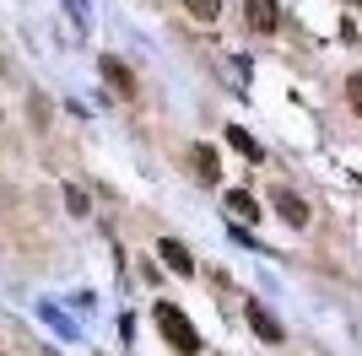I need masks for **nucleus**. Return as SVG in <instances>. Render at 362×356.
<instances>
[{
    "label": "nucleus",
    "mask_w": 362,
    "mask_h": 356,
    "mask_svg": "<svg viewBox=\"0 0 362 356\" xmlns=\"http://www.w3.org/2000/svg\"><path fill=\"white\" fill-rule=\"evenodd\" d=\"M157 329H163V340L173 345L179 356H200V335H195V324L184 319V308H173V302H157Z\"/></svg>",
    "instance_id": "obj_1"
},
{
    "label": "nucleus",
    "mask_w": 362,
    "mask_h": 356,
    "mask_svg": "<svg viewBox=\"0 0 362 356\" xmlns=\"http://www.w3.org/2000/svg\"><path fill=\"white\" fill-rule=\"evenodd\" d=\"M243 319H249V329H255L259 340H271V345H281V340H287V329L276 324V319H271L265 308H259V302H249V313H243Z\"/></svg>",
    "instance_id": "obj_2"
},
{
    "label": "nucleus",
    "mask_w": 362,
    "mask_h": 356,
    "mask_svg": "<svg viewBox=\"0 0 362 356\" xmlns=\"http://www.w3.org/2000/svg\"><path fill=\"white\" fill-rule=\"evenodd\" d=\"M157 254H163V265L173 270V275H195V259H189V249H184L179 237H163V243H157Z\"/></svg>",
    "instance_id": "obj_3"
},
{
    "label": "nucleus",
    "mask_w": 362,
    "mask_h": 356,
    "mask_svg": "<svg viewBox=\"0 0 362 356\" xmlns=\"http://www.w3.org/2000/svg\"><path fill=\"white\" fill-rule=\"evenodd\" d=\"M243 22L255 32H271L276 22H281V16H276V0H243Z\"/></svg>",
    "instance_id": "obj_4"
},
{
    "label": "nucleus",
    "mask_w": 362,
    "mask_h": 356,
    "mask_svg": "<svg viewBox=\"0 0 362 356\" xmlns=\"http://www.w3.org/2000/svg\"><path fill=\"white\" fill-rule=\"evenodd\" d=\"M271 206L281 210V222H287V227H303V222H308V206H303L292 189H276V194H271Z\"/></svg>",
    "instance_id": "obj_5"
},
{
    "label": "nucleus",
    "mask_w": 362,
    "mask_h": 356,
    "mask_svg": "<svg viewBox=\"0 0 362 356\" xmlns=\"http://www.w3.org/2000/svg\"><path fill=\"white\" fill-rule=\"evenodd\" d=\"M227 216L233 222H259V200L249 189H227Z\"/></svg>",
    "instance_id": "obj_6"
},
{
    "label": "nucleus",
    "mask_w": 362,
    "mask_h": 356,
    "mask_svg": "<svg viewBox=\"0 0 362 356\" xmlns=\"http://www.w3.org/2000/svg\"><path fill=\"white\" fill-rule=\"evenodd\" d=\"M98 71H103V81H108V87H114V92H124V97L136 92V76L124 71V65H119V59H114V54H103V59H98Z\"/></svg>",
    "instance_id": "obj_7"
},
{
    "label": "nucleus",
    "mask_w": 362,
    "mask_h": 356,
    "mask_svg": "<svg viewBox=\"0 0 362 356\" xmlns=\"http://www.w3.org/2000/svg\"><path fill=\"white\" fill-rule=\"evenodd\" d=\"M189 162H195V173L206 178V184H216V173H222V162H216V151H211V146H195V151H189Z\"/></svg>",
    "instance_id": "obj_8"
},
{
    "label": "nucleus",
    "mask_w": 362,
    "mask_h": 356,
    "mask_svg": "<svg viewBox=\"0 0 362 356\" xmlns=\"http://www.w3.org/2000/svg\"><path fill=\"white\" fill-rule=\"evenodd\" d=\"M227 146H238V151H243V157H255V162H259V157H265V151H259V146H255V135L243 130V124H227Z\"/></svg>",
    "instance_id": "obj_9"
},
{
    "label": "nucleus",
    "mask_w": 362,
    "mask_h": 356,
    "mask_svg": "<svg viewBox=\"0 0 362 356\" xmlns=\"http://www.w3.org/2000/svg\"><path fill=\"white\" fill-rule=\"evenodd\" d=\"M184 11L195 16V22H216V11H222V0H184Z\"/></svg>",
    "instance_id": "obj_10"
},
{
    "label": "nucleus",
    "mask_w": 362,
    "mask_h": 356,
    "mask_svg": "<svg viewBox=\"0 0 362 356\" xmlns=\"http://www.w3.org/2000/svg\"><path fill=\"white\" fill-rule=\"evenodd\" d=\"M346 103L362 114V71H357V76H346Z\"/></svg>",
    "instance_id": "obj_11"
},
{
    "label": "nucleus",
    "mask_w": 362,
    "mask_h": 356,
    "mask_svg": "<svg viewBox=\"0 0 362 356\" xmlns=\"http://www.w3.org/2000/svg\"><path fill=\"white\" fill-rule=\"evenodd\" d=\"M65 206H71V210H76V216H81V210H87V206H92V200H87V189H65Z\"/></svg>",
    "instance_id": "obj_12"
},
{
    "label": "nucleus",
    "mask_w": 362,
    "mask_h": 356,
    "mask_svg": "<svg viewBox=\"0 0 362 356\" xmlns=\"http://www.w3.org/2000/svg\"><path fill=\"white\" fill-rule=\"evenodd\" d=\"M351 6H362V0H351Z\"/></svg>",
    "instance_id": "obj_13"
}]
</instances>
